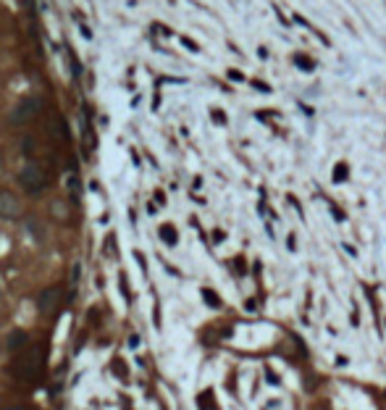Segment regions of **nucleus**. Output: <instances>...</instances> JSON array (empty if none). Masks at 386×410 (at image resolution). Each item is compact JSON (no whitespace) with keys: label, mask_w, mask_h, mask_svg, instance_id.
I'll list each match as a JSON object with an SVG mask.
<instances>
[{"label":"nucleus","mask_w":386,"mask_h":410,"mask_svg":"<svg viewBox=\"0 0 386 410\" xmlns=\"http://www.w3.org/2000/svg\"><path fill=\"white\" fill-rule=\"evenodd\" d=\"M66 187H69L71 197H79V195H82V184H79V176H76V174L66 176Z\"/></svg>","instance_id":"nucleus-10"},{"label":"nucleus","mask_w":386,"mask_h":410,"mask_svg":"<svg viewBox=\"0 0 386 410\" xmlns=\"http://www.w3.org/2000/svg\"><path fill=\"white\" fill-rule=\"evenodd\" d=\"M42 371V350L32 347L29 352H21L16 360V374L18 379H37Z\"/></svg>","instance_id":"nucleus-3"},{"label":"nucleus","mask_w":386,"mask_h":410,"mask_svg":"<svg viewBox=\"0 0 386 410\" xmlns=\"http://www.w3.org/2000/svg\"><path fill=\"white\" fill-rule=\"evenodd\" d=\"M0 300H3V284H0Z\"/></svg>","instance_id":"nucleus-17"},{"label":"nucleus","mask_w":386,"mask_h":410,"mask_svg":"<svg viewBox=\"0 0 386 410\" xmlns=\"http://www.w3.org/2000/svg\"><path fill=\"white\" fill-rule=\"evenodd\" d=\"M50 213H53L58 221H66V218H69V208H66V202H63V200H53Z\"/></svg>","instance_id":"nucleus-9"},{"label":"nucleus","mask_w":386,"mask_h":410,"mask_svg":"<svg viewBox=\"0 0 386 410\" xmlns=\"http://www.w3.org/2000/svg\"><path fill=\"white\" fill-rule=\"evenodd\" d=\"M42 108H45L42 98H37V95H32V98H24L21 103H16V108L8 113V121H11L13 126L29 124L32 119H37V116H40V110H42Z\"/></svg>","instance_id":"nucleus-2"},{"label":"nucleus","mask_w":386,"mask_h":410,"mask_svg":"<svg viewBox=\"0 0 386 410\" xmlns=\"http://www.w3.org/2000/svg\"><path fill=\"white\" fill-rule=\"evenodd\" d=\"M294 61H297V63L302 66V71H313V61H307L305 55H297V58H294Z\"/></svg>","instance_id":"nucleus-12"},{"label":"nucleus","mask_w":386,"mask_h":410,"mask_svg":"<svg viewBox=\"0 0 386 410\" xmlns=\"http://www.w3.org/2000/svg\"><path fill=\"white\" fill-rule=\"evenodd\" d=\"M161 239H163L166 245H176L179 237H176V229H173V226H168V223L161 226Z\"/></svg>","instance_id":"nucleus-11"},{"label":"nucleus","mask_w":386,"mask_h":410,"mask_svg":"<svg viewBox=\"0 0 386 410\" xmlns=\"http://www.w3.org/2000/svg\"><path fill=\"white\" fill-rule=\"evenodd\" d=\"M50 132H53L55 140H69V126H66V121H63L61 116H53V121H50Z\"/></svg>","instance_id":"nucleus-8"},{"label":"nucleus","mask_w":386,"mask_h":410,"mask_svg":"<svg viewBox=\"0 0 386 410\" xmlns=\"http://www.w3.org/2000/svg\"><path fill=\"white\" fill-rule=\"evenodd\" d=\"M58 303H61V289H58V287H48V289H42V292L37 294V310H40L42 315L55 313Z\"/></svg>","instance_id":"nucleus-5"},{"label":"nucleus","mask_w":386,"mask_h":410,"mask_svg":"<svg viewBox=\"0 0 386 410\" xmlns=\"http://www.w3.org/2000/svg\"><path fill=\"white\" fill-rule=\"evenodd\" d=\"M202 297L208 300V305H218V297H216V294H213L210 289H202Z\"/></svg>","instance_id":"nucleus-13"},{"label":"nucleus","mask_w":386,"mask_h":410,"mask_svg":"<svg viewBox=\"0 0 386 410\" xmlns=\"http://www.w3.org/2000/svg\"><path fill=\"white\" fill-rule=\"evenodd\" d=\"M18 216H21V200L8 190H0V218L13 221Z\"/></svg>","instance_id":"nucleus-4"},{"label":"nucleus","mask_w":386,"mask_h":410,"mask_svg":"<svg viewBox=\"0 0 386 410\" xmlns=\"http://www.w3.org/2000/svg\"><path fill=\"white\" fill-rule=\"evenodd\" d=\"M16 181H18V187L24 190L27 195H40L45 190V184H48V174H45V169L40 163L29 161V163H24V169L18 171Z\"/></svg>","instance_id":"nucleus-1"},{"label":"nucleus","mask_w":386,"mask_h":410,"mask_svg":"<svg viewBox=\"0 0 386 410\" xmlns=\"http://www.w3.org/2000/svg\"><path fill=\"white\" fill-rule=\"evenodd\" d=\"M79 273H82V263H74V268H71V284L79 282Z\"/></svg>","instance_id":"nucleus-14"},{"label":"nucleus","mask_w":386,"mask_h":410,"mask_svg":"<svg viewBox=\"0 0 386 410\" xmlns=\"http://www.w3.org/2000/svg\"><path fill=\"white\" fill-rule=\"evenodd\" d=\"M29 345V334L24 331V329H16V331H11L8 334V339H6V347L11 350V352H24V347Z\"/></svg>","instance_id":"nucleus-6"},{"label":"nucleus","mask_w":386,"mask_h":410,"mask_svg":"<svg viewBox=\"0 0 386 410\" xmlns=\"http://www.w3.org/2000/svg\"><path fill=\"white\" fill-rule=\"evenodd\" d=\"M3 410H24L21 405H8V407H3Z\"/></svg>","instance_id":"nucleus-16"},{"label":"nucleus","mask_w":386,"mask_h":410,"mask_svg":"<svg viewBox=\"0 0 386 410\" xmlns=\"http://www.w3.org/2000/svg\"><path fill=\"white\" fill-rule=\"evenodd\" d=\"M24 229H27V234L34 239V242H45V232H42V226H40V221L37 218H24Z\"/></svg>","instance_id":"nucleus-7"},{"label":"nucleus","mask_w":386,"mask_h":410,"mask_svg":"<svg viewBox=\"0 0 386 410\" xmlns=\"http://www.w3.org/2000/svg\"><path fill=\"white\" fill-rule=\"evenodd\" d=\"M342 179H344V166H339L336 169V181H342Z\"/></svg>","instance_id":"nucleus-15"}]
</instances>
